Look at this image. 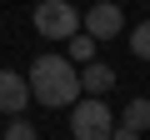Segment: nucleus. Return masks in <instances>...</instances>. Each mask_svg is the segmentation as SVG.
<instances>
[{
    "instance_id": "f257e3e1",
    "label": "nucleus",
    "mask_w": 150,
    "mask_h": 140,
    "mask_svg": "<svg viewBox=\"0 0 150 140\" xmlns=\"http://www.w3.org/2000/svg\"><path fill=\"white\" fill-rule=\"evenodd\" d=\"M30 95L50 110H60V105L75 110L80 105V70L70 65V55H40L30 65Z\"/></svg>"
},
{
    "instance_id": "f03ea898",
    "label": "nucleus",
    "mask_w": 150,
    "mask_h": 140,
    "mask_svg": "<svg viewBox=\"0 0 150 140\" xmlns=\"http://www.w3.org/2000/svg\"><path fill=\"white\" fill-rule=\"evenodd\" d=\"M30 25L45 35V40H75L80 35V10L70 5V0H40Z\"/></svg>"
},
{
    "instance_id": "7ed1b4c3",
    "label": "nucleus",
    "mask_w": 150,
    "mask_h": 140,
    "mask_svg": "<svg viewBox=\"0 0 150 140\" xmlns=\"http://www.w3.org/2000/svg\"><path fill=\"white\" fill-rule=\"evenodd\" d=\"M70 130H75V140H110L115 135V115H110L105 100H80L70 110Z\"/></svg>"
},
{
    "instance_id": "20e7f679",
    "label": "nucleus",
    "mask_w": 150,
    "mask_h": 140,
    "mask_svg": "<svg viewBox=\"0 0 150 140\" xmlns=\"http://www.w3.org/2000/svg\"><path fill=\"white\" fill-rule=\"evenodd\" d=\"M80 25H85V35H90V40H110V35H120V30H125V15H120V5L100 0V5H90V10L80 15Z\"/></svg>"
},
{
    "instance_id": "39448f33",
    "label": "nucleus",
    "mask_w": 150,
    "mask_h": 140,
    "mask_svg": "<svg viewBox=\"0 0 150 140\" xmlns=\"http://www.w3.org/2000/svg\"><path fill=\"white\" fill-rule=\"evenodd\" d=\"M30 105V80L15 75V70H0V110L5 115H20Z\"/></svg>"
},
{
    "instance_id": "423d86ee",
    "label": "nucleus",
    "mask_w": 150,
    "mask_h": 140,
    "mask_svg": "<svg viewBox=\"0 0 150 140\" xmlns=\"http://www.w3.org/2000/svg\"><path fill=\"white\" fill-rule=\"evenodd\" d=\"M110 85H115V70H110V65H100V60H95V65H85V70H80V90H90V100H100Z\"/></svg>"
},
{
    "instance_id": "0eeeda50",
    "label": "nucleus",
    "mask_w": 150,
    "mask_h": 140,
    "mask_svg": "<svg viewBox=\"0 0 150 140\" xmlns=\"http://www.w3.org/2000/svg\"><path fill=\"white\" fill-rule=\"evenodd\" d=\"M120 125H130L135 135H140V130H150V95H135V100L125 105V115H120Z\"/></svg>"
},
{
    "instance_id": "6e6552de",
    "label": "nucleus",
    "mask_w": 150,
    "mask_h": 140,
    "mask_svg": "<svg viewBox=\"0 0 150 140\" xmlns=\"http://www.w3.org/2000/svg\"><path fill=\"white\" fill-rule=\"evenodd\" d=\"M75 60L95 65V40H90V35H75V40H70V65H75Z\"/></svg>"
},
{
    "instance_id": "1a4fd4ad",
    "label": "nucleus",
    "mask_w": 150,
    "mask_h": 140,
    "mask_svg": "<svg viewBox=\"0 0 150 140\" xmlns=\"http://www.w3.org/2000/svg\"><path fill=\"white\" fill-rule=\"evenodd\" d=\"M130 50H135L140 60H150V20H140V25L130 30Z\"/></svg>"
},
{
    "instance_id": "9d476101",
    "label": "nucleus",
    "mask_w": 150,
    "mask_h": 140,
    "mask_svg": "<svg viewBox=\"0 0 150 140\" xmlns=\"http://www.w3.org/2000/svg\"><path fill=\"white\" fill-rule=\"evenodd\" d=\"M5 140H40V130H35L30 120H10V125H5Z\"/></svg>"
},
{
    "instance_id": "9b49d317",
    "label": "nucleus",
    "mask_w": 150,
    "mask_h": 140,
    "mask_svg": "<svg viewBox=\"0 0 150 140\" xmlns=\"http://www.w3.org/2000/svg\"><path fill=\"white\" fill-rule=\"evenodd\" d=\"M110 140H140V135H135L130 125H115V135H110Z\"/></svg>"
}]
</instances>
